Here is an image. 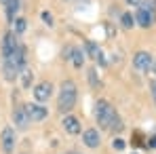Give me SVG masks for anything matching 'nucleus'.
<instances>
[{
	"mask_svg": "<svg viewBox=\"0 0 156 154\" xmlns=\"http://www.w3.org/2000/svg\"><path fill=\"white\" fill-rule=\"evenodd\" d=\"M76 99H78V87L74 80H63L61 87H59V95H57V110L61 114H70L76 106Z\"/></svg>",
	"mask_w": 156,
	"mask_h": 154,
	"instance_id": "f257e3e1",
	"label": "nucleus"
},
{
	"mask_svg": "<svg viewBox=\"0 0 156 154\" xmlns=\"http://www.w3.org/2000/svg\"><path fill=\"white\" fill-rule=\"evenodd\" d=\"M95 118H97V125L101 129H110L114 125V120L118 118L116 110L112 108V103L105 102V99H99L95 103Z\"/></svg>",
	"mask_w": 156,
	"mask_h": 154,
	"instance_id": "f03ea898",
	"label": "nucleus"
},
{
	"mask_svg": "<svg viewBox=\"0 0 156 154\" xmlns=\"http://www.w3.org/2000/svg\"><path fill=\"white\" fill-rule=\"evenodd\" d=\"M2 61H6V63H11L13 68H17V70L21 72V70L26 68V61H27V51H26V47H23V45L19 42V45H17V49H15V51L11 53L9 57H4Z\"/></svg>",
	"mask_w": 156,
	"mask_h": 154,
	"instance_id": "7ed1b4c3",
	"label": "nucleus"
},
{
	"mask_svg": "<svg viewBox=\"0 0 156 154\" xmlns=\"http://www.w3.org/2000/svg\"><path fill=\"white\" fill-rule=\"evenodd\" d=\"M152 61H154V57L148 51H137L133 55V68L137 72H141V74H146V72L152 70Z\"/></svg>",
	"mask_w": 156,
	"mask_h": 154,
	"instance_id": "20e7f679",
	"label": "nucleus"
},
{
	"mask_svg": "<svg viewBox=\"0 0 156 154\" xmlns=\"http://www.w3.org/2000/svg\"><path fill=\"white\" fill-rule=\"evenodd\" d=\"M15 144H17L15 129L13 127H4L2 133H0V146H2V152L4 154H13L15 152Z\"/></svg>",
	"mask_w": 156,
	"mask_h": 154,
	"instance_id": "39448f33",
	"label": "nucleus"
},
{
	"mask_svg": "<svg viewBox=\"0 0 156 154\" xmlns=\"http://www.w3.org/2000/svg\"><path fill=\"white\" fill-rule=\"evenodd\" d=\"M32 95H34L36 103L49 102L51 95H53V82H51V80H42V82H38V84L32 89Z\"/></svg>",
	"mask_w": 156,
	"mask_h": 154,
	"instance_id": "423d86ee",
	"label": "nucleus"
},
{
	"mask_svg": "<svg viewBox=\"0 0 156 154\" xmlns=\"http://www.w3.org/2000/svg\"><path fill=\"white\" fill-rule=\"evenodd\" d=\"M17 45H19V38H17V34L13 32V30H6L4 32V36H2V45H0V55H2V59L4 57H9L11 53L17 49Z\"/></svg>",
	"mask_w": 156,
	"mask_h": 154,
	"instance_id": "0eeeda50",
	"label": "nucleus"
},
{
	"mask_svg": "<svg viewBox=\"0 0 156 154\" xmlns=\"http://www.w3.org/2000/svg\"><path fill=\"white\" fill-rule=\"evenodd\" d=\"M26 112L30 123H40L49 116V110L42 106V103H26Z\"/></svg>",
	"mask_w": 156,
	"mask_h": 154,
	"instance_id": "6e6552de",
	"label": "nucleus"
},
{
	"mask_svg": "<svg viewBox=\"0 0 156 154\" xmlns=\"http://www.w3.org/2000/svg\"><path fill=\"white\" fill-rule=\"evenodd\" d=\"M84 55H89L91 59H95L99 66H105V63H108V61H105V57H104L101 47H99L95 40H87V42H84Z\"/></svg>",
	"mask_w": 156,
	"mask_h": 154,
	"instance_id": "1a4fd4ad",
	"label": "nucleus"
},
{
	"mask_svg": "<svg viewBox=\"0 0 156 154\" xmlns=\"http://www.w3.org/2000/svg\"><path fill=\"white\" fill-rule=\"evenodd\" d=\"M13 125L17 129H27L30 127V118H27V112H26V106L19 103L13 108Z\"/></svg>",
	"mask_w": 156,
	"mask_h": 154,
	"instance_id": "9d476101",
	"label": "nucleus"
},
{
	"mask_svg": "<svg viewBox=\"0 0 156 154\" xmlns=\"http://www.w3.org/2000/svg\"><path fill=\"white\" fill-rule=\"evenodd\" d=\"M61 127H63V131H66L68 135H80V133H82V125H80V120H78L76 116H72V114H66V116H63Z\"/></svg>",
	"mask_w": 156,
	"mask_h": 154,
	"instance_id": "9b49d317",
	"label": "nucleus"
},
{
	"mask_svg": "<svg viewBox=\"0 0 156 154\" xmlns=\"http://www.w3.org/2000/svg\"><path fill=\"white\" fill-rule=\"evenodd\" d=\"M82 141H84V146H87V148H91V150L99 148V144H101L99 131H97V129H87V131L82 133Z\"/></svg>",
	"mask_w": 156,
	"mask_h": 154,
	"instance_id": "f8f14e48",
	"label": "nucleus"
},
{
	"mask_svg": "<svg viewBox=\"0 0 156 154\" xmlns=\"http://www.w3.org/2000/svg\"><path fill=\"white\" fill-rule=\"evenodd\" d=\"M133 19H135V26L146 27V30H148V27L154 23V13H146V11H141V9H139V11L135 13V17H133Z\"/></svg>",
	"mask_w": 156,
	"mask_h": 154,
	"instance_id": "ddd939ff",
	"label": "nucleus"
},
{
	"mask_svg": "<svg viewBox=\"0 0 156 154\" xmlns=\"http://www.w3.org/2000/svg\"><path fill=\"white\" fill-rule=\"evenodd\" d=\"M19 9H21V0H9V2L4 4V15H6V21H9V23L15 21Z\"/></svg>",
	"mask_w": 156,
	"mask_h": 154,
	"instance_id": "4468645a",
	"label": "nucleus"
},
{
	"mask_svg": "<svg viewBox=\"0 0 156 154\" xmlns=\"http://www.w3.org/2000/svg\"><path fill=\"white\" fill-rule=\"evenodd\" d=\"M2 74H4V80H6V82H15V80L19 78V70L13 68L11 63L2 61Z\"/></svg>",
	"mask_w": 156,
	"mask_h": 154,
	"instance_id": "2eb2a0df",
	"label": "nucleus"
},
{
	"mask_svg": "<svg viewBox=\"0 0 156 154\" xmlns=\"http://www.w3.org/2000/svg\"><path fill=\"white\" fill-rule=\"evenodd\" d=\"M84 57H87L84 51L78 49V47H74V49H72V55H70V61H72L74 68H82V66H84Z\"/></svg>",
	"mask_w": 156,
	"mask_h": 154,
	"instance_id": "dca6fc26",
	"label": "nucleus"
},
{
	"mask_svg": "<svg viewBox=\"0 0 156 154\" xmlns=\"http://www.w3.org/2000/svg\"><path fill=\"white\" fill-rule=\"evenodd\" d=\"M19 78H21V87L23 89H32V82H34V72H32V68H23L21 72H19Z\"/></svg>",
	"mask_w": 156,
	"mask_h": 154,
	"instance_id": "f3484780",
	"label": "nucleus"
},
{
	"mask_svg": "<svg viewBox=\"0 0 156 154\" xmlns=\"http://www.w3.org/2000/svg\"><path fill=\"white\" fill-rule=\"evenodd\" d=\"M27 30V19L26 17H15V21H13V32L19 36V34H23Z\"/></svg>",
	"mask_w": 156,
	"mask_h": 154,
	"instance_id": "a211bd4d",
	"label": "nucleus"
},
{
	"mask_svg": "<svg viewBox=\"0 0 156 154\" xmlns=\"http://www.w3.org/2000/svg\"><path fill=\"white\" fill-rule=\"evenodd\" d=\"M131 144H133V146H146V135H144V131L135 129L133 135H131Z\"/></svg>",
	"mask_w": 156,
	"mask_h": 154,
	"instance_id": "6ab92c4d",
	"label": "nucleus"
},
{
	"mask_svg": "<svg viewBox=\"0 0 156 154\" xmlns=\"http://www.w3.org/2000/svg\"><path fill=\"white\" fill-rule=\"evenodd\" d=\"M120 26L125 27V30H133V26H135L133 13H122V15H120Z\"/></svg>",
	"mask_w": 156,
	"mask_h": 154,
	"instance_id": "aec40b11",
	"label": "nucleus"
},
{
	"mask_svg": "<svg viewBox=\"0 0 156 154\" xmlns=\"http://www.w3.org/2000/svg\"><path fill=\"white\" fill-rule=\"evenodd\" d=\"M139 6H141V11H146V13H154L156 11V0H141Z\"/></svg>",
	"mask_w": 156,
	"mask_h": 154,
	"instance_id": "412c9836",
	"label": "nucleus"
},
{
	"mask_svg": "<svg viewBox=\"0 0 156 154\" xmlns=\"http://www.w3.org/2000/svg\"><path fill=\"white\" fill-rule=\"evenodd\" d=\"M40 19L44 21V26H49V27L55 26V17H53V13H49V11H42L40 13Z\"/></svg>",
	"mask_w": 156,
	"mask_h": 154,
	"instance_id": "4be33fe9",
	"label": "nucleus"
},
{
	"mask_svg": "<svg viewBox=\"0 0 156 154\" xmlns=\"http://www.w3.org/2000/svg\"><path fill=\"white\" fill-rule=\"evenodd\" d=\"M89 82H91L93 87H99V84H101V82L97 80V70H95V68H91V70H89Z\"/></svg>",
	"mask_w": 156,
	"mask_h": 154,
	"instance_id": "5701e85b",
	"label": "nucleus"
},
{
	"mask_svg": "<svg viewBox=\"0 0 156 154\" xmlns=\"http://www.w3.org/2000/svg\"><path fill=\"white\" fill-rule=\"evenodd\" d=\"M112 148H114L116 152L125 150V139H120V137H114V141H112Z\"/></svg>",
	"mask_w": 156,
	"mask_h": 154,
	"instance_id": "b1692460",
	"label": "nucleus"
},
{
	"mask_svg": "<svg viewBox=\"0 0 156 154\" xmlns=\"http://www.w3.org/2000/svg\"><path fill=\"white\" fill-rule=\"evenodd\" d=\"M146 148H156V135H150V137H146Z\"/></svg>",
	"mask_w": 156,
	"mask_h": 154,
	"instance_id": "393cba45",
	"label": "nucleus"
},
{
	"mask_svg": "<svg viewBox=\"0 0 156 154\" xmlns=\"http://www.w3.org/2000/svg\"><path fill=\"white\" fill-rule=\"evenodd\" d=\"M105 34H108V38H112V36L116 34V30H114V26H112L110 21H105Z\"/></svg>",
	"mask_w": 156,
	"mask_h": 154,
	"instance_id": "a878e982",
	"label": "nucleus"
},
{
	"mask_svg": "<svg viewBox=\"0 0 156 154\" xmlns=\"http://www.w3.org/2000/svg\"><path fill=\"white\" fill-rule=\"evenodd\" d=\"M72 49H74V47H72V45H68V47L61 51V57H63V59H70V55H72Z\"/></svg>",
	"mask_w": 156,
	"mask_h": 154,
	"instance_id": "bb28decb",
	"label": "nucleus"
},
{
	"mask_svg": "<svg viewBox=\"0 0 156 154\" xmlns=\"http://www.w3.org/2000/svg\"><path fill=\"white\" fill-rule=\"evenodd\" d=\"M125 2H127L129 6H139V2H141V0H125Z\"/></svg>",
	"mask_w": 156,
	"mask_h": 154,
	"instance_id": "cd10ccee",
	"label": "nucleus"
},
{
	"mask_svg": "<svg viewBox=\"0 0 156 154\" xmlns=\"http://www.w3.org/2000/svg\"><path fill=\"white\" fill-rule=\"evenodd\" d=\"M152 72H154V74H156V59H154V61H152Z\"/></svg>",
	"mask_w": 156,
	"mask_h": 154,
	"instance_id": "c85d7f7f",
	"label": "nucleus"
},
{
	"mask_svg": "<svg viewBox=\"0 0 156 154\" xmlns=\"http://www.w3.org/2000/svg\"><path fill=\"white\" fill-rule=\"evenodd\" d=\"M6 2H9V0H0V4H2V6H4V4H6Z\"/></svg>",
	"mask_w": 156,
	"mask_h": 154,
	"instance_id": "c756f323",
	"label": "nucleus"
},
{
	"mask_svg": "<svg viewBox=\"0 0 156 154\" xmlns=\"http://www.w3.org/2000/svg\"><path fill=\"white\" fill-rule=\"evenodd\" d=\"M66 154H78V152H66Z\"/></svg>",
	"mask_w": 156,
	"mask_h": 154,
	"instance_id": "7c9ffc66",
	"label": "nucleus"
},
{
	"mask_svg": "<svg viewBox=\"0 0 156 154\" xmlns=\"http://www.w3.org/2000/svg\"><path fill=\"white\" fill-rule=\"evenodd\" d=\"M154 102H156V93H154Z\"/></svg>",
	"mask_w": 156,
	"mask_h": 154,
	"instance_id": "2f4dec72",
	"label": "nucleus"
}]
</instances>
